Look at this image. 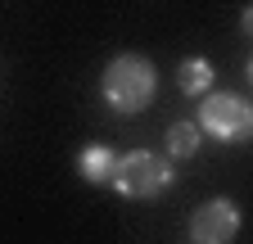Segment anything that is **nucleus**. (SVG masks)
Wrapping results in <instances>:
<instances>
[{
	"instance_id": "obj_1",
	"label": "nucleus",
	"mask_w": 253,
	"mask_h": 244,
	"mask_svg": "<svg viewBox=\"0 0 253 244\" xmlns=\"http://www.w3.org/2000/svg\"><path fill=\"white\" fill-rule=\"evenodd\" d=\"M158 90V73L145 54H118L113 64L104 68V100L118 113H140L154 104Z\"/></svg>"
},
{
	"instance_id": "obj_2",
	"label": "nucleus",
	"mask_w": 253,
	"mask_h": 244,
	"mask_svg": "<svg viewBox=\"0 0 253 244\" xmlns=\"http://www.w3.org/2000/svg\"><path fill=\"white\" fill-rule=\"evenodd\" d=\"M113 190L126 199H158L172 186V163L163 154H149V149H131L113 163Z\"/></svg>"
},
{
	"instance_id": "obj_3",
	"label": "nucleus",
	"mask_w": 253,
	"mask_h": 244,
	"mask_svg": "<svg viewBox=\"0 0 253 244\" xmlns=\"http://www.w3.org/2000/svg\"><path fill=\"white\" fill-rule=\"evenodd\" d=\"M195 127H199V136L208 131L212 140L235 145V140H244V136L253 131V109H249L240 95H204Z\"/></svg>"
},
{
	"instance_id": "obj_4",
	"label": "nucleus",
	"mask_w": 253,
	"mask_h": 244,
	"mask_svg": "<svg viewBox=\"0 0 253 244\" xmlns=\"http://www.w3.org/2000/svg\"><path fill=\"white\" fill-rule=\"evenodd\" d=\"M235 235H240V208L231 199H208L190 217V240L195 244H231Z\"/></svg>"
},
{
	"instance_id": "obj_5",
	"label": "nucleus",
	"mask_w": 253,
	"mask_h": 244,
	"mask_svg": "<svg viewBox=\"0 0 253 244\" xmlns=\"http://www.w3.org/2000/svg\"><path fill=\"white\" fill-rule=\"evenodd\" d=\"M113 163H118V154L109 145H86L82 159H77V172L90 181V186H104V181L113 176Z\"/></svg>"
},
{
	"instance_id": "obj_6",
	"label": "nucleus",
	"mask_w": 253,
	"mask_h": 244,
	"mask_svg": "<svg viewBox=\"0 0 253 244\" xmlns=\"http://www.w3.org/2000/svg\"><path fill=\"white\" fill-rule=\"evenodd\" d=\"M199 140H204V136H199L195 122H185V118L172 122V127H168V154H163V159H168V163H172V159H195V154H199Z\"/></svg>"
},
{
	"instance_id": "obj_7",
	"label": "nucleus",
	"mask_w": 253,
	"mask_h": 244,
	"mask_svg": "<svg viewBox=\"0 0 253 244\" xmlns=\"http://www.w3.org/2000/svg\"><path fill=\"white\" fill-rule=\"evenodd\" d=\"M176 86H181V95H204V90H212L208 59H185V64L176 68Z\"/></svg>"
}]
</instances>
